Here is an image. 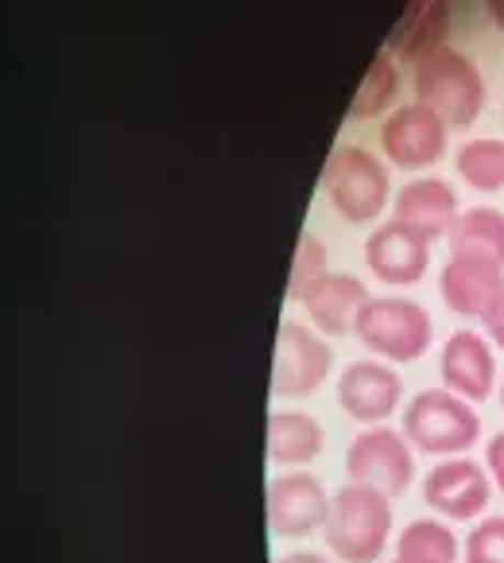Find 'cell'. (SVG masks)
I'll use <instances>...</instances> for the list:
<instances>
[{
	"label": "cell",
	"instance_id": "7402d4cb",
	"mask_svg": "<svg viewBox=\"0 0 504 563\" xmlns=\"http://www.w3.org/2000/svg\"><path fill=\"white\" fill-rule=\"evenodd\" d=\"M396 555H427V560L455 563L458 560V540H455V532H450L447 521L419 517V521H407L404 532L396 537Z\"/></svg>",
	"mask_w": 504,
	"mask_h": 563
},
{
	"label": "cell",
	"instance_id": "484cf974",
	"mask_svg": "<svg viewBox=\"0 0 504 563\" xmlns=\"http://www.w3.org/2000/svg\"><path fill=\"white\" fill-rule=\"evenodd\" d=\"M481 327H485L489 342H493V346H501V350H504V299H501V303H496V311H493V316H489Z\"/></svg>",
	"mask_w": 504,
	"mask_h": 563
},
{
	"label": "cell",
	"instance_id": "e0dca14e",
	"mask_svg": "<svg viewBox=\"0 0 504 563\" xmlns=\"http://www.w3.org/2000/svg\"><path fill=\"white\" fill-rule=\"evenodd\" d=\"M323 448H326V431L311 412L276 408L268 416V459L276 466H291V471L311 466L314 459L323 455Z\"/></svg>",
	"mask_w": 504,
	"mask_h": 563
},
{
	"label": "cell",
	"instance_id": "8fae6325",
	"mask_svg": "<svg viewBox=\"0 0 504 563\" xmlns=\"http://www.w3.org/2000/svg\"><path fill=\"white\" fill-rule=\"evenodd\" d=\"M338 405L349 420L377 428L392 412H400L404 405V382L389 362L365 357V362H349L338 377Z\"/></svg>",
	"mask_w": 504,
	"mask_h": 563
},
{
	"label": "cell",
	"instance_id": "ba28073f",
	"mask_svg": "<svg viewBox=\"0 0 504 563\" xmlns=\"http://www.w3.org/2000/svg\"><path fill=\"white\" fill-rule=\"evenodd\" d=\"M381 148L384 159L400 172H427L447 156V121L419 101L400 106L384 117Z\"/></svg>",
	"mask_w": 504,
	"mask_h": 563
},
{
	"label": "cell",
	"instance_id": "ffe728a7",
	"mask_svg": "<svg viewBox=\"0 0 504 563\" xmlns=\"http://www.w3.org/2000/svg\"><path fill=\"white\" fill-rule=\"evenodd\" d=\"M396 86H400L396 58H392L389 51H377L372 63H369V70H365L361 86H357L354 101H349V117H357V121L381 117L384 109L392 106V98H396Z\"/></svg>",
	"mask_w": 504,
	"mask_h": 563
},
{
	"label": "cell",
	"instance_id": "4fadbf2b",
	"mask_svg": "<svg viewBox=\"0 0 504 563\" xmlns=\"http://www.w3.org/2000/svg\"><path fill=\"white\" fill-rule=\"evenodd\" d=\"M365 265L377 280L396 284V288L419 284L430 268V241L392 218L365 238Z\"/></svg>",
	"mask_w": 504,
	"mask_h": 563
},
{
	"label": "cell",
	"instance_id": "9c48e42d",
	"mask_svg": "<svg viewBox=\"0 0 504 563\" xmlns=\"http://www.w3.org/2000/svg\"><path fill=\"white\" fill-rule=\"evenodd\" d=\"M489 497H493V478L485 466H478V459H443L423 478V501L443 521H478L485 514Z\"/></svg>",
	"mask_w": 504,
	"mask_h": 563
},
{
	"label": "cell",
	"instance_id": "7a4b0ae2",
	"mask_svg": "<svg viewBox=\"0 0 504 563\" xmlns=\"http://www.w3.org/2000/svg\"><path fill=\"white\" fill-rule=\"evenodd\" d=\"M415 101L447 121V129H466L485 109V78L478 63L455 47H443L415 63Z\"/></svg>",
	"mask_w": 504,
	"mask_h": 563
},
{
	"label": "cell",
	"instance_id": "f546056e",
	"mask_svg": "<svg viewBox=\"0 0 504 563\" xmlns=\"http://www.w3.org/2000/svg\"><path fill=\"white\" fill-rule=\"evenodd\" d=\"M501 408H504V382H501Z\"/></svg>",
	"mask_w": 504,
	"mask_h": 563
},
{
	"label": "cell",
	"instance_id": "603a6c76",
	"mask_svg": "<svg viewBox=\"0 0 504 563\" xmlns=\"http://www.w3.org/2000/svg\"><path fill=\"white\" fill-rule=\"evenodd\" d=\"M326 241L314 238V233H299V245H295V261H291V284H288V299L303 296L314 280H323L331 268H326Z\"/></svg>",
	"mask_w": 504,
	"mask_h": 563
},
{
	"label": "cell",
	"instance_id": "4316f807",
	"mask_svg": "<svg viewBox=\"0 0 504 563\" xmlns=\"http://www.w3.org/2000/svg\"><path fill=\"white\" fill-rule=\"evenodd\" d=\"M272 563H331L323 552H288V555H276Z\"/></svg>",
	"mask_w": 504,
	"mask_h": 563
},
{
	"label": "cell",
	"instance_id": "83f0119b",
	"mask_svg": "<svg viewBox=\"0 0 504 563\" xmlns=\"http://www.w3.org/2000/svg\"><path fill=\"white\" fill-rule=\"evenodd\" d=\"M489 20L504 32V0H493V4H489Z\"/></svg>",
	"mask_w": 504,
	"mask_h": 563
},
{
	"label": "cell",
	"instance_id": "2e32d148",
	"mask_svg": "<svg viewBox=\"0 0 504 563\" xmlns=\"http://www.w3.org/2000/svg\"><path fill=\"white\" fill-rule=\"evenodd\" d=\"M438 373H443V389L458 393L470 405L489 400L496 389V357L478 331L450 334L443 357H438Z\"/></svg>",
	"mask_w": 504,
	"mask_h": 563
},
{
	"label": "cell",
	"instance_id": "52a82bcc",
	"mask_svg": "<svg viewBox=\"0 0 504 563\" xmlns=\"http://www.w3.org/2000/svg\"><path fill=\"white\" fill-rule=\"evenodd\" d=\"M334 369V346L318 331L303 323H280L272 357V393L276 397H311Z\"/></svg>",
	"mask_w": 504,
	"mask_h": 563
},
{
	"label": "cell",
	"instance_id": "5b68a950",
	"mask_svg": "<svg viewBox=\"0 0 504 563\" xmlns=\"http://www.w3.org/2000/svg\"><path fill=\"white\" fill-rule=\"evenodd\" d=\"M357 342L372 350L384 362H419L430 350L435 339V323H430L427 307L404 296H372L369 307L357 319Z\"/></svg>",
	"mask_w": 504,
	"mask_h": 563
},
{
	"label": "cell",
	"instance_id": "f1b7e54d",
	"mask_svg": "<svg viewBox=\"0 0 504 563\" xmlns=\"http://www.w3.org/2000/svg\"><path fill=\"white\" fill-rule=\"evenodd\" d=\"M389 563H443V560H427V555H396Z\"/></svg>",
	"mask_w": 504,
	"mask_h": 563
},
{
	"label": "cell",
	"instance_id": "cb8c5ba5",
	"mask_svg": "<svg viewBox=\"0 0 504 563\" xmlns=\"http://www.w3.org/2000/svg\"><path fill=\"white\" fill-rule=\"evenodd\" d=\"M466 563H504V517H485L462 544Z\"/></svg>",
	"mask_w": 504,
	"mask_h": 563
},
{
	"label": "cell",
	"instance_id": "d6986e66",
	"mask_svg": "<svg viewBox=\"0 0 504 563\" xmlns=\"http://www.w3.org/2000/svg\"><path fill=\"white\" fill-rule=\"evenodd\" d=\"M447 241H450V253L489 257V261H496V265H504V210H496V207L462 210Z\"/></svg>",
	"mask_w": 504,
	"mask_h": 563
},
{
	"label": "cell",
	"instance_id": "6da1fadb",
	"mask_svg": "<svg viewBox=\"0 0 504 563\" xmlns=\"http://www.w3.org/2000/svg\"><path fill=\"white\" fill-rule=\"evenodd\" d=\"M323 537L341 563H377L392 537V497L365 482H346L331 497Z\"/></svg>",
	"mask_w": 504,
	"mask_h": 563
},
{
	"label": "cell",
	"instance_id": "30bf717a",
	"mask_svg": "<svg viewBox=\"0 0 504 563\" xmlns=\"http://www.w3.org/2000/svg\"><path fill=\"white\" fill-rule=\"evenodd\" d=\"M268 529L280 540L311 537L326 525L331 514V494L311 471H288L268 482Z\"/></svg>",
	"mask_w": 504,
	"mask_h": 563
},
{
	"label": "cell",
	"instance_id": "5bb4252c",
	"mask_svg": "<svg viewBox=\"0 0 504 563\" xmlns=\"http://www.w3.org/2000/svg\"><path fill=\"white\" fill-rule=\"evenodd\" d=\"M369 288L349 273H326L299 296V307L306 311L311 327L323 339H346L357 331V319L369 307Z\"/></svg>",
	"mask_w": 504,
	"mask_h": 563
},
{
	"label": "cell",
	"instance_id": "d4e9b609",
	"mask_svg": "<svg viewBox=\"0 0 504 563\" xmlns=\"http://www.w3.org/2000/svg\"><path fill=\"white\" fill-rule=\"evenodd\" d=\"M485 471H489V478H493V486L504 494V431L489 440V448H485Z\"/></svg>",
	"mask_w": 504,
	"mask_h": 563
},
{
	"label": "cell",
	"instance_id": "44dd1931",
	"mask_svg": "<svg viewBox=\"0 0 504 563\" xmlns=\"http://www.w3.org/2000/svg\"><path fill=\"white\" fill-rule=\"evenodd\" d=\"M455 167L473 191H504V141L496 136L466 141L458 148Z\"/></svg>",
	"mask_w": 504,
	"mask_h": 563
},
{
	"label": "cell",
	"instance_id": "ac0fdd59",
	"mask_svg": "<svg viewBox=\"0 0 504 563\" xmlns=\"http://www.w3.org/2000/svg\"><path fill=\"white\" fill-rule=\"evenodd\" d=\"M450 35V9L447 4H407L400 24L389 35V55L404 63H423L427 55L447 47Z\"/></svg>",
	"mask_w": 504,
	"mask_h": 563
},
{
	"label": "cell",
	"instance_id": "277c9868",
	"mask_svg": "<svg viewBox=\"0 0 504 563\" xmlns=\"http://www.w3.org/2000/svg\"><path fill=\"white\" fill-rule=\"evenodd\" d=\"M323 191L346 222H377L392 199L389 167L361 144H338L323 167Z\"/></svg>",
	"mask_w": 504,
	"mask_h": 563
},
{
	"label": "cell",
	"instance_id": "7c38bea8",
	"mask_svg": "<svg viewBox=\"0 0 504 563\" xmlns=\"http://www.w3.org/2000/svg\"><path fill=\"white\" fill-rule=\"evenodd\" d=\"M438 291L443 303L462 319H481L485 323L504 299V265L489 257H466V253H450L447 268L438 276Z\"/></svg>",
	"mask_w": 504,
	"mask_h": 563
},
{
	"label": "cell",
	"instance_id": "8992f818",
	"mask_svg": "<svg viewBox=\"0 0 504 563\" xmlns=\"http://www.w3.org/2000/svg\"><path fill=\"white\" fill-rule=\"evenodd\" d=\"M346 474L349 482H365L381 494L400 497L415 478V448L404 431H392L389 423L365 428L346 448Z\"/></svg>",
	"mask_w": 504,
	"mask_h": 563
},
{
	"label": "cell",
	"instance_id": "3957f363",
	"mask_svg": "<svg viewBox=\"0 0 504 563\" xmlns=\"http://www.w3.org/2000/svg\"><path fill=\"white\" fill-rule=\"evenodd\" d=\"M419 455H438L455 459L478 443L481 435V416L470 400H462L450 389H423L415 393V400L404 408V428Z\"/></svg>",
	"mask_w": 504,
	"mask_h": 563
},
{
	"label": "cell",
	"instance_id": "9a60e30c",
	"mask_svg": "<svg viewBox=\"0 0 504 563\" xmlns=\"http://www.w3.org/2000/svg\"><path fill=\"white\" fill-rule=\"evenodd\" d=\"M458 214H462L458 210V191L447 179H438V175H423V179L404 183L396 199H392V218L427 241L450 238Z\"/></svg>",
	"mask_w": 504,
	"mask_h": 563
}]
</instances>
